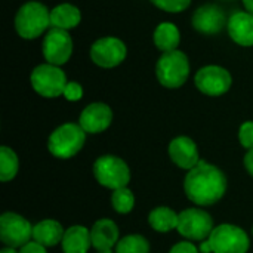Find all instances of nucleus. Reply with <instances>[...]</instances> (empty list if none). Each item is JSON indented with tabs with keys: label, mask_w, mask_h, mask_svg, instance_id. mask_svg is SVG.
Here are the masks:
<instances>
[{
	"label": "nucleus",
	"mask_w": 253,
	"mask_h": 253,
	"mask_svg": "<svg viewBox=\"0 0 253 253\" xmlns=\"http://www.w3.org/2000/svg\"><path fill=\"white\" fill-rule=\"evenodd\" d=\"M169 156L175 165L185 170H191L200 163L197 145L188 136L175 138L169 145Z\"/></svg>",
	"instance_id": "15"
},
{
	"label": "nucleus",
	"mask_w": 253,
	"mask_h": 253,
	"mask_svg": "<svg viewBox=\"0 0 253 253\" xmlns=\"http://www.w3.org/2000/svg\"><path fill=\"white\" fill-rule=\"evenodd\" d=\"M0 253H18L13 248H4V249H1Z\"/></svg>",
	"instance_id": "34"
},
{
	"label": "nucleus",
	"mask_w": 253,
	"mask_h": 253,
	"mask_svg": "<svg viewBox=\"0 0 253 253\" xmlns=\"http://www.w3.org/2000/svg\"><path fill=\"white\" fill-rule=\"evenodd\" d=\"M208 240L213 253H246L251 246L248 234L240 227L231 224L213 228Z\"/></svg>",
	"instance_id": "7"
},
{
	"label": "nucleus",
	"mask_w": 253,
	"mask_h": 253,
	"mask_svg": "<svg viewBox=\"0 0 253 253\" xmlns=\"http://www.w3.org/2000/svg\"><path fill=\"white\" fill-rule=\"evenodd\" d=\"M199 251L202 253H212V246H211V243H209V240H206V242H203L202 245H200V248H199Z\"/></svg>",
	"instance_id": "32"
},
{
	"label": "nucleus",
	"mask_w": 253,
	"mask_h": 253,
	"mask_svg": "<svg viewBox=\"0 0 253 253\" xmlns=\"http://www.w3.org/2000/svg\"><path fill=\"white\" fill-rule=\"evenodd\" d=\"M111 205H113L116 212H119V213H129L133 209V206H135L133 193L129 188H126V187L114 190V193L111 196Z\"/></svg>",
	"instance_id": "25"
},
{
	"label": "nucleus",
	"mask_w": 253,
	"mask_h": 253,
	"mask_svg": "<svg viewBox=\"0 0 253 253\" xmlns=\"http://www.w3.org/2000/svg\"><path fill=\"white\" fill-rule=\"evenodd\" d=\"M151 3L162 10L178 13L187 10V7L191 4V0H151Z\"/></svg>",
	"instance_id": "26"
},
{
	"label": "nucleus",
	"mask_w": 253,
	"mask_h": 253,
	"mask_svg": "<svg viewBox=\"0 0 253 253\" xmlns=\"http://www.w3.org/2000/svg\"><path fill=\"white\" fill-rule=\"evenodd\" d=\"M18 157L9 147L0 148V181L7 182L18 173Z\"/></svg>",
	"instance_id": "23"
},
{
	"label": "nucleus",
	"mask_w": 253,
	"mask_h": 253,
	"mask_svg": "<svg viewBox=\"0 0 253 253\" xmlns=\"http://www.w3.org/2000/svg\"><path fill=\"white\" fill-rule=\"evenodd\" d=\"M169 253H199V249L190 242H181L175 245Z\"/></svg>",
	"instance_id": "29"
},
{
	"label": "nucleus",
	"mask_w": 253,
	"mask_h": 253,
	"mask_svg": "<svg viewBox=\"0 0 253 253\" xmlns=\"http://www.w3.org/2000/svg\"><path fill=\"white\" fill-rule=\"evenodd\" d=\"M228 24L224 10L216 4H205L193 15V27L202 34H218Z\"/></svg>",
	"instance_id": "13"
},
{
	"label": "nucleus",
	"mask_w": 253,
	"mask_h": 253,
	"mask_svg": "<svg viewBox=\"0 0 253 253\" xmlns=\"http://www.w3.org/2000/svg\"><path fill=\"white\" fill-rule=\"evenodd\" d=\"M64 233L65 231L62 230V225L55 219H44L33 227L34 242L44 248H52L62 242Z\"/></svg>",
	"instance_id": "18"
},
{
	"label": "nucleus",
	"mask_w": 253,
	"mask_h": 253,
	"mask_svg": "<svg viewBox=\"0 0 253 253\" xmlns=\"http://www.w3.org/2000/svg\"><path fill=\"white\" fill-rule=\"evenodd\" d=\"M18 253H46V248L36 242H30L25 246H22Z\"/></svg>",
	"instance_id": "30"
},
{
	"label": "nucleus",
	"mask_w": 253,
	"mask_h": 253,
	"mask_svg": "<svg viewBox=\"0 0 253 253\" xmlns=\"http://www.w3.org/2000/svg\"><path fill=\"white\" fill-rule=\"evenodd\" d=\"M86 142V132L80 125L65 123L56 127L47 141V148L58 159L74 157Z\"/></svg>",
	"instance_id": "4"
},
{
	"label": "nucleus",
	"mask_w": 253,
	"mask_h": 253,
	"mask_svg": "<svg viewBox=\"0 0 253 253\" xmlns=\"http://www.w3.org/2000/svg\"><path fill=\"white\" fill-rule=\"evenodd\" d=\"M82 21V13L79 7L70 3H62L55 6L50 10V25L53 28H61V30H71L76 28Z\"/></svg>",
	"instance_id": "20"
},
{
	"label": "nucleus",
	"mask_w": 253,
	"mask_h": 253,
	"mask_svg": "<svg viewBox=\"0 0 253 253\" xmlns=\"http://www.w3.org/2000/svg\"><path fill=\"white\" fill-rule=\"evenodd\" d=\"M239 139H240V144L245 148L253 150V122H245L240 126Z\"/></svg>",
	"instance_id": "27"
},
{
	"label": "nucleus",
	"mask_w": 253,
	"mask_h": 253,
	"mask_svg": "<svg viewBox=\"0 0 253 253\" xmlns=\"http://www.w3.org/2000/svg\"><path fill=\"white\" fill-rule=\"evenodd\" d=\"M73 55V39L68 31L61 28L47 30L43 39V56L47 64L61 67Z\"/></svg>",
	"instance_id": "9"
},
{
	"label": "nucleus",
	"mask_w": 253,
	"mask_h": 253,
	"mask_svg": "<svg viewBox=\"0 0 253 253\" xmlns=\"http://www.w3.org/2000/svg\"><path fill=\"white\" fill-rule=\"evenodd\" d=\"M194 83L202 93L208 96H221L230 90L233 79L228 70L219 65H206L197 71Z\"/></svg>",
	"instance_id": "11"
},
{
	"label": "nucleus",
	"mask_w": 253,
	"mask_h": 253,
	"mask_svg": "<svg viewBox=\"0 0 253 253\" xmlns=\"http://www.w3.org/2000/svg\"><path fill=\"white\" fill-rule=\"evenodd\" d=\"M30 80L33 89L44 98H56L64 95V89L68 83L65 73L59 67L47 62L37 65L33 70Z\"/></svg>",
	"instance_id": "6"
},
{
	"label": "nucleus",
	"mask_w": 253,
	"mask_h": 253,
	"mask_svg": "<svg viewBox=\"0 0 253 253\" xmlns=\"http://www.w3.org/2000/svg\"><path fill=\"white\" fill-rule=\"evenodd\" d=\"M243 4L246 7V12H249V13L253 15V0H243Z\"/></svg>",
	"instance_id": "33"
},
{
	"label": "nucleus",
	"mask_w": 253,
	"mask_h": 253,
	"mask_svg": "<svg viewBox=\"0 0 253 253\" xmlns=\"http://www.w3.org/2000/svg\"><path fill=\"white\" fill-rule=\"evenodd\" d=\"M126 44L117 37H102L90 47V59L102 68H114L125 61Z\"/></svg>",
	"instance_id": "12"
},
{
	"label": "nucleus",
	"mask_w": 253,
	"mask_h": 253,
	"mask_svg": "<svg viewBox=\"0 0 253 253\" xmlns=\"http://www.w3.org/2000/svg\"><path fill=\"white\" fill-rule=\"evenodd\" d=\"M156 74L162 86L169 89L181 87L190 76V61L179 49L165 52L156 64Z\"/></svg>",
	"instance_id": "3"
},
{
	"label": "nucleus",
	"mask_w": 253,
	"mask_h": 253,
	"mask_svg": "<svg viewBox=\"0 0 253 253\" xmlns=\"http://www.w3.org/2000/svg\"><path fill=\"white\" fill-rule=\"evenodd\" d=\"M178 233L194 242H202L209 239L213 231V219L211 215L202 209H187L178 216Z\"/></svg>",
	"instance_id": "8"
},
{
	"label": "nucleus",
	"mask_w": 253,
	"mask_h": 253,
	"mask_svg": "<svg viewBox=\"0 0 253 253\" xmlns=\"http://www.w3.org/2000/svg\"><path fill=\"white\" fill-rule=\"evenodd\" d=\"M61 243L64 253H87L89 248L92 246L90 231L82 225L70 227L65 230Z\"/></svg>",
	"instance_id": "19"
},
{
	"label": "nucleus",
	"mask_w": 253,
	"mask_h": 253,
	"mask_svg": "<svg viewBox=\"0 0 253 253\" xmlns=\"http://www.w3.org/2000/svg\"><path fill=\"white\" fill-rule=\"evenodd\" d=\"M245 166L246 170L253 176V150H249L248 154L245 156Z\"/></svg>",
	"instance_id": "31"
},
{
	"label": "nucleus",
	"mask_w": 253,
	"mask_h": 253,
	"mask_svg": "<svg viewBox=\"0 0 253 253\" xmlns=\"http://www.w3.org/2000/svg\"><path fill=\"white\" fill-rule=\"evenodd\" d=\"M179 42H181L179 30L172 22H162L154 30V44L163 53L176 50L179 46Z\"/></svg>",
	"instance_id": "21"
},
{
	"label": "nucleus",
	"mask_w": 253,
	"mask_h": 253,
	"mask_svg": "<svg viewBox=\"0 0 253 253\" xmlns=\"http://www.w3.org/2000/svg\"><path fill=\"white\" fill-rule=\"evenodd\" d=\"M64 96L68 101H79L83 96V87L77 82H68L64 89Z\"/></svg>",
	"instance_id": "28"
},
{
	"label": "nucleus",
	"mask_w": 253,
	"mask_h": 253,
	"mask_svg": "<svg viewBox=\"0 0 253 253\" xmlns=\"http://www.w3.org/2000/svg\"><path fill=\"white\" fill-rule=\"evenodd\" d=\"M93 175L102 187L110 190L125 188L130 181L127 165L116 156L99 157L93 165Z\"/></svg>",
	"instance_id": "5"
},
{
	"label": "nucleus",
	"mask_w": 253,
	"mask_h": 253,
	"mask_svg": "<svg viewBox=\"0 0 253 253\" xmlns=\"http://www.w3.org/2000/svg\"><path fill=\"white\" fill-rule=\"evenodd\" d=\"M178 216L179 215H176L172 209H169L166 206H160V208H156L154 211H151V213L148 216V222L156 231L169 233L172 230H176Z\"/></svg>",
	"instance_id": "22"
},
{
	"label": "nucleus",
	"mask_w": 253,
	"mask_h": 253,
	"mask_svg": "<svg viewBox=\"0 0 253 253\" xmlns=\"http://www.w3.org/2000/svg\"><path fill=\"white\" fill-rule=\"evenodd\" d=\"M49 27H52L50 10L40 1H27L16 12L15 30L22 39H37L46 33Z\"/></svg>",
	"instance_id": "2"
},
{
	"label": "nucleus",
	"mask_w": 253,
	"mask_h": 253,
	"mask_svg": "<svg viewBox=\"0 0 253 253\" xmlns=\"http://www.w3.org/2000/svg\"><path fill=\"white\" fill-rule=\"evenodd\" d=\"M252 233H253V230H252Z\"/></svg>",
	"instance_id": "36"
},
{
	"label": "nucleus",
	"mask_w": 253,
	"mask_h": 253,
	"mask_svg": "<svg viewBox=\"0 0 253 253\" xmlns=\"http://www.w3.org/2000/svg\"><path fill=\"white\" fill-rule=\"evenodd\" d=\"M227 30L233 42L240 46H253V15L237 10L228 18Z\"/></svg>",
	"instance_id": "16"
},
{
	"label": "nucleus",
	"mask_w": 253,
	"mask_h": 253,
	"mask_svg": "<svg viewBox=\"0 0 253 253\" xmlns=\"http://www.w3.org/2000/svg\"><path fill=\"white\" fill-rule=\"evenodd\" d=\"M116 253H150V243L139 234L126 236L116 245Z\"/></svg>",
	"instance_id": "24"
},
{
	"label": "nucleus",
	"mask_w": 253,
	"mask_h": 253,
	"mask_svg": "<svg viewBox=\"0 0 253 253\" xmlns=\"http://www.w3.org/2000/svg\"><path fill=\"white\" fill-rule=\"evenodd\" d=\"M0 239L7 248H22L33 239V227L25 218L6 212L0 216Z\"/></svg>",
	"instance_id": "10"
},
{
	"label": "nucleus",
	"mask_w": 253,
	"mask_h": 253,
	"mask_svg": "<svg viewBox=\"0 0 253 253\" xmlns=\"http://www.w3.org/2000/svg\"><path fill=\"white\" fill-rule=\"evenodd\" d=\"M92 246L98 252L111 251L119 243V228L111 219H99L90 230Z\"/></svg>",
	"instance_id": "17"
},
{
	"label": "nucleus",
	"mask_w": 253,
	"mask_h": 253,
	"mask_svg": "<svg viewBox=\"0 0 253 253\" xmlns=\"http://www.w3.org/2000/svg\"><path fill=\"white\" fill-rule=\"evenodd\" d=\"M184 190L187 197L199 206H211L219 202L227 190L225 175L206 162H200L196 168L188 170Z\"/></svg>",
	"instance_id": "1"
},
{
	"label": "nucleus",
	"mask_w": 253,
	"mask_h": 253,
	"mask_svg": "<svg viewBox=\"0 0 253 253\" xmlns=\"http://www.w3.org/2000/svg\"><path fill=\"white\" fill-rule=\"evenodd\" d=\"M99 253H113L111 251H107V252H99Z\"/></svg>",
	"instance_id": "35"
},
{
	"label": "nucleus",
	"mask_w": 253,
	"mask_h": 253,
	"mask_svg": "<svg viewBox=\"0 0 253 253\" xmlns=\"http://www.w3.org/2000/svg\"><path fill=\"white\" fill-rule=\"evenodd\" d=\"M113 122V111L107 104L93 102L89 104L80 114L79 125L87 133H101Z\"/></svg>",
	"instance_id": "14"
}]
</instances>
